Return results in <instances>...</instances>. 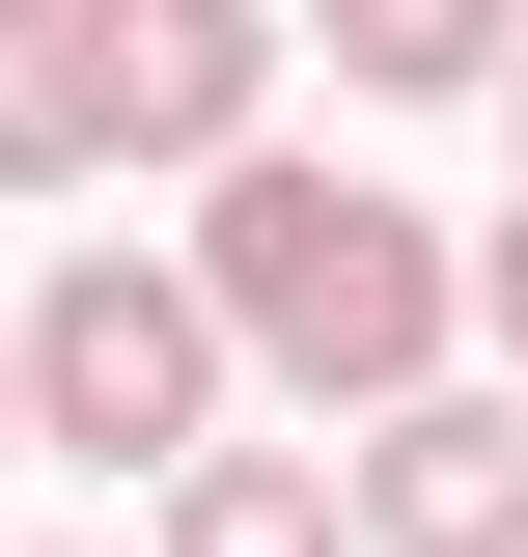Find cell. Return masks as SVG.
Here are the masks:
<instances>
[{"mask_svg": "<svg viewBox=\"0 0 528 557\" xmlns=\"http://www.w3.org/2000/svg\"><path fill=\"white\" fill-rule=\"evenodd\" d=\"M0 446H28V307H0Z\"/></svg>", "mask_w": 528, "mask_h": 557, "instance_id": "obj_9", "label": "cell"}, {"mask_svg": "<svg viewBox=\"0 0 528 557\" xmlns=\"http://www.w3.org/2000/svg\"><path fill=\"white\" fill-rule=\"evenodd\" d=\"M334 84H390V112H473V84H528L501 0H334Z\"/></svg>", "mask_w": 528, "mask_h": 557, "instance_id": "obj_7", "label": "cell"}, {"mask_svg": "<svg viewBox=\"0 0 528 557\" xmlns=\"http://www.w3.org/2000/svg\"><path fill=\"white\" fill-rule=\"evenodd\" d=\"M0 196H112V0H0Z\"/></svg>", "mask_w": 528, "mask_h": 557, "instance_id": "obj_5", "label": "cell"}, {"mask_svg": "<svg viewBox=\"0 0 528 557\" xmlns=\"http://www.w3.org/2000/svg\"><path fill=\"white\" fill-rule=\"evenodd\" d=\"M167 557H362V474H334V446H223V474L167 502Z\"/></svg>", "mask_w": 528, "mask_h": 557, "instance_id": "obj_6", "label": "cell"}, {"mask_svg": "<svg viewBox=\"0 0 528 557\" xmlns=\"http://www.w3.org/2000/svg\"><path fill=\"white\" fill-rule=\"evenodd\" d=\"M473 335H501V362H528V196H501V223H473Z\"/></svg>", "mask_w": 528, "mask_h": 557, "instance_id": "obj_8", "label": "cell"}, {"mask_svg": "<svg viewBox=\"0 0 528 557\" xmlns=\"http://www.w3.org/2000/svg\"><path fill=\"white\" fill-rule=\"evenodd\" d=\"M112 168H278V0H112Z\"/></svg>", "mask_w": 528, "mask_h": 557, "instance_id": "obj_3", "label": "cell"}, {"mask_svg": "<svg viewBox=\"0 0 528 557\" xmlns=\"http://www.w3.org/2000/svg\"><path fill=\"white\" fill-rule=\"evenodd\" d=\"M362 557H528V391H417L362 446Z\"/></svg>", "mask_w": 528, "mask_h": 557, "instance_id": "obj_4", "label": "cell"}, {"mask_svg": "<svg viewBox=\"0 0 528 557\" xmlns=\"http://www.w3.org/2000/svg\"><path fill=\"white\" fill-rule=\"evenodd\" d=\"M223 391H251V335H223V278L196 251H112L84 223L56 278H28V446H84V474H223Z\"/></svg>", "mask_w": 528, "mask_h": 557, "instance_id": "obj_2", "label": "cell"}, {"mask_svg": "<svg viewBox=\"0 0 528 557\" xmlns=\"http://www.w3.org/2000/svg\"><path fill=\"white\" fill-rule=\"evenodd\" d=\"M196 278H223V335H251V391H306V418H362L390 446L417 391H473V251L390 196V168H223L196 196Z\"/></svg>", "mask_w": 528, "mask_h": 557, "instance_id": "obj_1", "label": "cell"}, {"mask_svg": "<svg viewBox=\"0 0 528 557\" xmlns=\"http://www.w3.org/2000/svg\"><path fill=\"white\" fill-rule=\"evenodd\" d=\"M501 139H528V84H501Z\"/></svg>", "mask_w": 528, "mask_h": 557, "instance_id": "obj_10", "label": "cell"}]
</instances>
